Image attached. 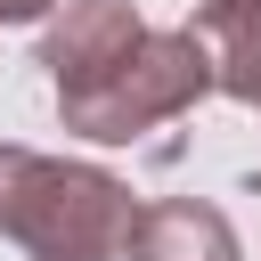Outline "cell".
<instances>
[{
    "label": "cell",
    "instance_id": "cell-5",
    "mask_svg": "<svg viewBox=\"0 0 261 261\" xmlns=\"http://www.w3.org/2000/svg\"><path fill=\"white\" fill-rule=\"evenodd\" d=\"M49 8H65V0H0V24H33V16H49Z\"/></svg>",
    "mask_w": 261,
    "mask_h": 261
},
{
    "label": "cell",
    "instance_id": "cell-1",
    "mask_svg": "<svg viewBox=\"0 0 261 261\" xmlns=\"http://www.w3.org/2000/svg\"><path fill=\"white\" fill-rule=\"evenodd\" d=\"M41 65L57 82L65 130L98 147H130L196 114V98H212V65L188 41V24L155 33L130 0H65L57 24L41 33Z\"/></svg>",
    "mask_w": 261,
    "mask_h": 261
},
{
    "label": "cell",
    "instance_id": "cell-2",
    "mask_svg": "<svg viewBox=\"0 0 261 261\" xmlns=\"http://www.w3.org/2000/svg\"><path fill=\"white\" fill-rule=\"evenodd\" d=\"M139 204L114 171L0 139V237L33 261H122Z\"/></svg>",
    "mask_w": 261,
    "mask_h": 261
},
{
    "label": "cell",
    "instance_id": "cell-3",
    "mask_svg": "<svg viewBox=\"0 0 261 261\" xmlns=\"http://www.w3.org/2000/svg\"><path fill=\"white\" fill-rule=\"evenodd\" d=\"M122 261H245V245H237V228H228L220 204H204V196H155V204H139V220L122 237Z\"/></svg>",
    "mask_w": 261,
    "mask_h": 261
},
{
    "label": "cell",
    "instance_id": "cell-4",
    "mask_svg": "<svg viewBox=\"0 0 261 261\" xmlns=\"http://www.w3.org/2000/svg\"><path fill=\"white\" fill-rule=\"evenodd\" d=\"M188 41L212 65V90L237 106H261V0H204Z\"/></svg>",
    "mask_w": 261,
    "mask_h": 261
}]
</instances>
